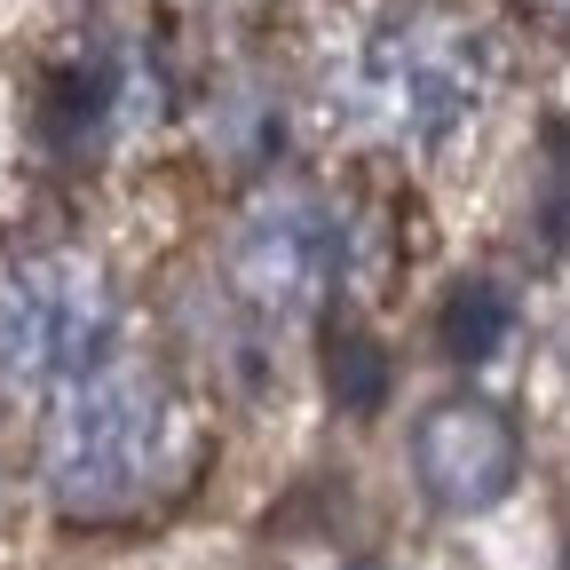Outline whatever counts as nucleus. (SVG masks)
<instances>
[{
    "label": "nucleus",
    "mask_w": 570,
    "mask_h": 570,
    "mask_svg": "<svg viewBox=\"0 0 570 570\" xmlns=\"http://www.w3.org/2000/svg\"><path fill=\"white\" fill-rule=\"evenodd\" d=\"M198 428L183 389L142 356H96L88 373L56 381L40 468L63 515L80 523H127L190 475Z\"/></svg>",
    "instance_id": "f257e3e1"
},
{
    "label": "nucleus",
    "mask_w": 570,
    "mask_h": 570,
    "mask_svg": "<svg viewBox=\"0 0 570 570\" xmlns=\"http://www.w3.org/2000/svg\"><path fill=\"white\" fill-rule=\"evenodd\" d=\"M491 96V48L475 24L412 9L389 17L341 71V111L365 127L373 142L396 151H436L452 142Z\"/></svg>",
    "instance_id": "f03ea898"
},
{
    "label": "nucleus",
    "mask_w": 570,
    "mask_h": 570,
    "mask_svg": "<svg viewBox=\"0 0 570 570\" xmlns=\"http://www.w3.org/2000/svg\"><path fill=\"white\" fill-rule=\"evenodd\" d=\"M111 341L119 294L88 254L32 246L0 262V389H56L111 356Z\"/></svg>",
    "instance_id": "7ed1b4c3"
},
{
    "label": "nucleus",
    "mask_w": 570,
    "mask_h": 570,
    "mask_svg": "<svg viewBox=\"0 0 570 570\" xmlns=\"http://www.w3.org/2000/svg\"><path fill=\"white\" fill-rule=\"evenodd\" d=\"M230 269L262 309H325V302L365 285L373 230H365V214L348 198H333V190H277L246 214Z\"/></svg>",
    "instance_id": "20e7f679"
},
{
    "label": "nucleus",
    "mask_w": 570,
    "mask_h": 570,
    "mask_svg": "<svg viewBox=\"0 0 570 570\" xmlns=\"http://www.w3.org/2000/svg\"><path fill=\"white\" fill-rule=\"evenodd\" d=\"M515 460H523L515 420L499 404H483V396H444L436 412H420V428H412V475L452 515L491 508V499L515 483Z\"/></svg>",
    "instance_id": "39448f33"
},
{
    "label": "nucleus",
    "mask_w": 570,
    "mask_h": 570,
    "mask_svg": "<svg viewBox=\"0 0 570 570\" xmlns=\"http://www.w3.org/2000/svg\"><path fill=\"white\" fill-rule=\"evenodd\" d=\"M499 341H508V294H499L491 277L460 285L452 309H444V348L452 356H491Z\"/></svg>",
    "instance_id": "423d86ee"
},
{
    "label": "nucleus",
    "mask_w": 570,
    "mask_h": 570,
    "mask_svg": "<svg viewBox=\"0 0 570 570\" xmlns=\"http://www.w3.org/2000/svg\"><path fill=\"white\" fill-rule=\"evenodd\" d=\"M539 9H547L554 24H570V0H539Z\"/></svg>",
    "instance_id": "0eeeda50"
}]
</instances>
